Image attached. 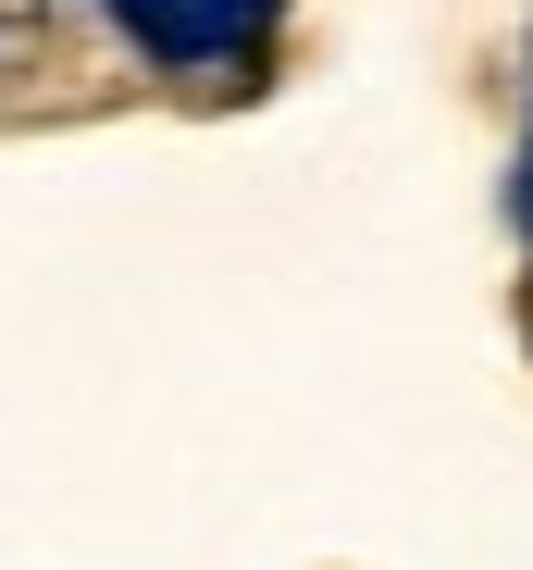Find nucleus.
I'll return each instance as SVG.
<instances>
[{
  "label": "nucleus",
  "instance_id": "f257e3e1",
  "mask_svg": "<svg viewBox=\"0 0 533 570\" xmlns=\"http://www.w3.org/2000/svg\"><path fill=\"white\" fill-rule=\"evenodd\" d=\"M112 26L161 62H236L260 26H274V0H112Z\"/></svg>",
  "mask_w": 533,
  "mask_h": 570
},
{
  "label": "nucleus",
  "instance_id": "f03ea898",
  "mask_svg": "<svg viewBox=\"0 0 533 570\" xmlns=\"http://www.w3.org/2000/svg\"><path fill=\"white\" fill-rule=\"evenodd\" d=\"M521 224H533V161H521Z\"/></svg>",
  "mask_w": 533,
  "mask_h": 570
}]
</instances>
